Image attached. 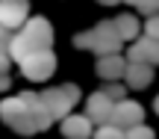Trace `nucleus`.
<instances>
[{
  "instance_id": "11",
  "label": "nucleus",
  "mask_w": 159,
  "mask_h": 139,
  "mask_svg": "<svg viewBox=\"0 0 159 139\" xmlns=\"http://www.w3.org/2000/svg\"><path fill=\"white\" fill-rule=\"evenodd\" d=\"M62 133L68 139H89L91 136V122L85 116H65L62 118Z\"/></svg>"
},
{
  "instance_id": "14",
  "label": "nucleus",
  "mask_w": 159,
  "mask_h": 139,
  "mask_svg": "<svg viewBox=\"0 0 159 139\" xmlns=\"http://www.w3.org/2000/svg\"><path fill=\"white\" fill-rule=\"evenodd\" d=\"M97 92H100L103 95V98H109V101H112V104H121V101H127L124 98V86H118V83H109V86H103V89H97Z\"/></svg>"
},
{
  "instance_id": "2",
  "label": "nucleus",
  "mask_w": 159,
  "mask_h": 139,
  "mask_svg": "<svg viewBox=\"0 0 159 139\" xmlns=\"http://www.w3.org/2000/svg\"><path fill=\"white\" fill-rule=\"evenodd\" d=\"M50 45H53V30H50V24H47V18L39 15V18L24 21L21 33L9 39L6 53H9V59L24 62L27 56H33V53H39V50H50Z\"/></svg>"
},
{
  "instance_id": "16",
  "label": "nucleus",
  "mask_w": 159,
  "mask_h": 139,
  "mask_svg": "<svg viewBox=\"0 0 159 139\" xmlns=\"http://www.w3.org/2000/svg\"><path fill=\"white\" fill-rule=\"evenodd\" d=\"M94 139H124V130L112 127V124H103V127H97Z\"/></svg>"
},
{
  "instance_id": "15",
  "label": "nucleus",
  "mask_w": 159,
  "mask_h": 139,
  "mask_svg": "<svg viewBox=\"0 0 159 139\" xmlns=\"http://www.w3.org/2000/svg\"><path fill=\"white\" fill-rule=\"evenodd\" d=\"M127 3H133L139 12H144V15H159V0H127Z\"/></svg>"
},
{
  "instance_id": "21",
  "label": "nucleus",
  "mask_w": 159,
  "mask_h": 139,
  "mask_svg": "<svg viewBox=\"0 0 159 139\" xmlns=\"http://www.w3.org/2000/svg\"><path fill=\"white\" fill-rule=\"evenodd\" d=\"M153 110H156V116H159V95H156V101H153Z\"/></svg>"
},
{
  "instance_id": "6",
  "label": "nucleus",
  "mask_w": 159,
  "mask_h": 139,
  "mask_svg": "<svg viewBox=\"0 0 159 139\" xmlns=\"http://www.w3.org/2000/svg\"><path fill=\"white\" fill-rule=\"evenodd\" d=\"M144 118V110L142 104H136V101H121V104L112 107V116H109V124L118 130H130V127H139Z\"/></svg>"
},
{
  "instance_id": "12",
  "label": "nucleus",
  "mask_w": 159,
  "mask_h": 139,
  "mask_svg": "<svg viewBox=\"0 0 159 139\" xmlns=\"http://www.w3.org/2000/svg\"><path fill=\"white\" fill-rule=\"evenodd\" d=\"M124 77H127V83H130L133 89H144L153 80V68H150V65H142V62H127Z\"/></svg>"
},
{
  "instance_id": "9",
  "label": "nucleus",
  "mask_w": 159,
  "mask_h": 139,
  "mask_svg": "<svg viewBox=\"0 0 159 139\" xmlns=\"http://www.w3.org/2000/svg\"><path fill=\"white\" fill-rule=\"evenodd\" d=\"M112 101L103 98L100 92H94L89 98V104H85V118H89L91 124H97V127H103V124H109V116H112Z\"/></svg>"
},
{
  "instance_id": "13",
  "label": "nucleus",
  "mask_w": 159,
  "mask_h": 139,
  "mask_svg": "<svg viewBox=\"0 0 159 139\" xmlns=\"http://www.w3.org/2000/svg\"><path fill=\"white\" fill-rule=\"evenodd\" d=\"M112 27H115V33H118L121 41L139 39V21H136L133 15H118V18H112Z\"/></svg>"
},
{
  "instance_id": "10",
  "label": "nucleus",
  "mask_w": 159,
  "mask_h": 139,
  "mask_svg": "<svg viewBox=\"0 0 159 139\" xmlns=\"http://www.w3.org/2000/svg\"><path fill=\"white\" fill-rule=\"evenodd\" d=\"M124 68H127V59L121 56V53L97 56V74L106 77V80H118V77H124Z\"/></svg>"
},
{
  "instance_id": "1",
  "label": "nucleus",
  "mask_w": 159,
  "mask_h": 139,
  "mask_svg": "<svg viewBox=\"0 0 159 139\" xmlns=\"http://www.w3.org/2000/svg\"><path fill=\"white\" fill-rule=\"evenodd\" d=\"M0 118H3L15 133H24V136L41 133V130H47L53 124L35 92H21L18 98L0 101Z\"/></svg>"
},
{
  "instance_id": "7",
  "label": "nucleus",
  "mask_w": 159,
  "mask_h": 139,
  "mask_svg": "<svg viewBox=\"0 0 159 139\" xmlns=\"http://www.w3.org/2000/svg\"><path fill=\"white\" fill-rule=\"evenodd\" d=\"M127 62H142V65H159V41L156 39H136V45H130L127 50Z\"/></svg>"
},
{
  "instance_id": "19",
  "label": "nucleus",
  "mask_w": 159,
  "mask_h": 139,
  "mask_svg": "<svg viewBox=\"0 0 159 139\" xmlns=\"http://www.w3.org/2000/svg\"><path fill=\"white\" fill-rule=\"evenodd\" d=\"M3 77H9V53H6V47H0V80Z\"/></svg>"
},
{
  "instance_id": "22",
  "label": "nucleus",
  "mask_w": 159,
  "mask_h": 139,
  "mask_svg": "<svg viewBox=\"0 0 159 139\" xmlns=\"http://www.w3.org/2000/svg\"><path fill=\"white\" fill-rule=\"evenodd\" d=\"M100 3H106V6H112V3H118V0H100Z\"/></svg>"
},
{
  "instance_id": "20",
  "label": "nucleus",
  "mask_w": 159,
  "mask_h": 139,
  "mask_svg": "<svg viewBox=\"0 0 159 139\" xmlns=\"http://www.w3.org/2000/svg\"><path fill=\"white\" fill-rule=\"evenodd\" d=\"M9 39H12V36H9V30L0 24V47H6V45H9Z\"/></svg>"
},
{
  "instance_id": "17",
  "label": "nucleus",
  "mask_w": 159,
  "mask_h": 139,
  "mask_svg": "<svg viewBox=\"0 0 159 139\" xmlns=\"http://www.w3.org/2000/svg\"><path fill=\"white\" fill-rule=\"evenodd\" d=\"M124 139H153V130H150V127H144V124H139V127L124 130Z\"/></svg>"
},
{
  "instance_id": "8",
  "label": "nucleus",
  "mask_w": 159,
  "mask_h": 139,
  "mask_svg": "<svg viewBox=\"0 0 159 139\" xmlns=\"http://www.w3.org/2000/svg\"><path fill=\"white\" fill-rule=\"evenodd\" d=\"M27 0H0V24L6 30H15V27H24L27 21Z\"/></svg>"
},
{
  "instance_id": "18",
  "label": "nucleus",
  "mask_w": 159,
  "mask_h": 139,
  "mask_svg": "<svg viewBox=\"0 0 159 139\" xmlns=\"http://www.w3.org/2000/svg\"><path fill=\"white\" fill-rule=\"evenodd\" d=\"M144 36L159 41V15H150V18H148V33H144Z\"/></svg>"
},
{
  "instance_id": "4",
  "label": "nucleus",
  "mask_w": 159,
  "mask_h": 139,
  "mask_svg": "<svg viewBox=\"0 0 159 139\" xmlns=\"http://www.w3.org/2000/svg\"><path fill=\"white\" fill-rule=\"evenodd\" d=\"M77 98H80V89L74 83H62V86L47 89V92L39 95V101H41V107H44V113L50 116V122L53 118H65L71 113V107L77 104Z\"/></svg>"
},
{
  "instance_id": "5",
  "label": "nucleus",
  "mask_w": 159,
  "mask_h": 139,
  "mask_svg": "<svg viewBox=\"0 0 159 139\" xmlns=\"http://www.w3.org/2000/svg\"><path fill=\"white\" fill-rule=\"evenodd\" d=\"M21 71L30 80H47L56 71V56L50 50H39V53H33V56H27L21 62Z\"/></svg>"
},
{
  "instance_id": "3",
  "label": "nucleus",
  "mask_w": 159,
  "mask_h": 139,
  "mask_svg": "<svg viewBox=\"0 0 159 139\" xmlns=\"http://www.w3.org/2000/svg\"><path fill=\"white\" fill-rule=\"evenodd\" d=\"M74 45L83 47V50H94L97 56H112V53H121V39L115 33L112 21H100L94 30H85V33L74 36Z\"/></svg>"
}]
</instances>
